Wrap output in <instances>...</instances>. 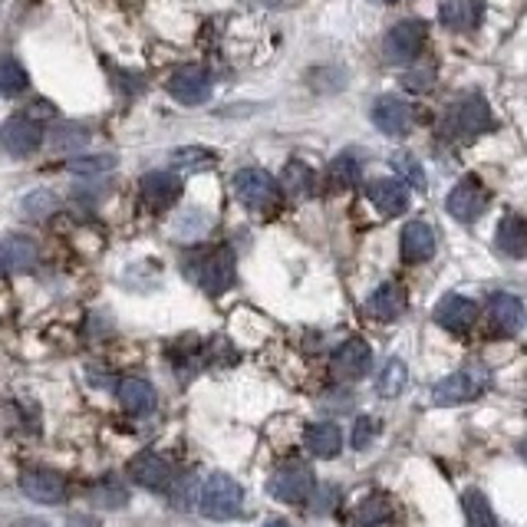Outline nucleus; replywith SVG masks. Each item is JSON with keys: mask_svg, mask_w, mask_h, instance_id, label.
I'll list each match as a JSON object with an SVG mask.
<instances>
[{"mask_svg": "<svg viewBox=\"0 0 527 527\" xmlns=\"http://www.w3.org/2000/svg\"><path fill=\"white\" fill-rule=\"evenodd\" d=\"M188 280L205 290V294L218 297L234 284V251L231 248H198L185 257Z\"/></svg>", "mask_w": 527, "mask_h": 527, "instance_id": "1", "label": "nucleus"}, {"mask_svg": "<svg viewBox=\"0 0 527 527\" xmlns=\"http://www.w3.org/2000/svg\"><path fill=\"white\" fill-rule=\"evenodd\" d=\"M491 126H495L491 109L481 103L478 96L458 99V103L448 106L442 116V136L448 142H472L481 136V132H488Z\"/></svg>", "mask_w": 527, "mask_h": 527, "instance_id": "2", "label": "nucleus"}, {"mask_svg": "<svg viewBox=\"0 0 527 527\" xmlns=\"http://www.w3.org/2000/svg\"><path fill=\"white\" fill-rule=\"evenodd\" d=\"M244 508V488L231 475H211L198 495V511L208 521H231Z\"/></svg>", "mask_w": 527, "mask_h": 527, "instance_id": "3", "label": "nucleus"}, {"mask_svg": "<svg viewBox=\"0 0 527 527\" xmlns=\"http://www.w3.org/2000/svg\"><path fill=\"white\" fill-rule=\"evenodd\" d=\"M234 195H238L244 208L271 211L280 201V185L264 172V168H241V172L234 175Z\"/></svg>", "mask_w": 527, "mask_h": 527, "instance_id": "4", "label": "nucleus"}, {"mask_svg": "<svg viewBox=\"0 0 527 527\" xmlns=\"http://www.w3.org/2000/svg\"><path fill=\"white\" fill-rule=\"evenodd\" d=\"M313 488H317V478H313V468L304 462L280 465L271 475V481H267V491L284 504H300V501L313 498Z\"/></svg>", "mask_w": 527, "mask_h": 527, "instance_id": "5", "label": "nucleus"}, {"mask_svg": "<svg viewBox=\"0 0 527 527\" xmlns=\"http://www.w3.org/2000/svg\"><path fill=\"white\" fill-rule=\"evenodd\" d=\"M168 93L182 106H201L211 96V73L198 63H185L168 76Z\"/></svg>", "mask_w": 527, "mask_h": 527, "instance_id": "6", "label": "nucleus"}, {"mask_svg": "<svg viewBox=\"0 0 527 527\" xmlns=\"http://www.w3.org/2000/svg\"><path fill=\"white\" fill-rule=\"evenodd\" d=\"M485 208H488V188L481 185L475 175L462 178V182L452 188V195H448V215L462 224L478 221L485 215Z\"/></svg>", "mask_w": 527, "mask_h": 527, "instance_id": "7", "label": "nucleus"}, {"mask_svg": "<svg viewBox=\"0 0 527 527\" xmlns=\"http://www.w3.org/2000/svg\"><path fill=\"white\" fill-rule=\"evenodd\" d=\"M422 43H425L422 20H402V24H396L386 33L383 53L389 63H412L422 53Z\"/></svg>", "mask_w": 527, "mask_h": 527, "instance_id": "8", "label": "nucleus"}, {"mask_svg": "<svg viewBox=\"0 0 527 527\" xmlns=\"http://www.w3.org/2000/svg\"><path fill=\"white\" fill-rule=\"evenodd\" d=\"M481 389H485V376L472 373V369H458V373L445 376V379L435 383L432 399L439 402V406H462V402L478 399Z\"/></svg>", "mask_w": 527, "mask_h": 527, "instance_id": "9", "label": "nucleus"}, {"mask_svg": "<svg viewBox=\"0 0 527 527\" xmlns=\"http://www.w3.org/2000/svg\"><path fill=\"white\" fill-rule=\"evenodd\" d=\"M330 369L340 383L363 379L369 369H373V350H369V343H363V340H346L343 346H336Z\"/></svg>", "mask_w": 527, "mask_h": 527, "instance_id": "10", "label": "nucleus"}, {"mask_svg": "<svg viewBox=\"0 0 527 527\" xmlns=\"http://www.w3.org/2000/svg\"><path fill=\"white\" fill-rule=\"evenodd\" d=\"M0 145H4L10 155H17V159H27V155H33L43 145L40 122H33L27 116L7 119L4 126H0Z\"/></svg>", "mask_w": 527, "mask_h": 527, "instance_id": "11", "label": "nucleus"}, {"mask_svg": "<svg viewBox=\"0 0 527 527\" xmlns=\"http://www.w3.org/2000/svg\"><path fill=\"white\" fill-rule=\"evenodd\" d=\"M373 122L386 136H406L416 126V109L399 96H379L373 103Z\"/></svg>", "mask_w": 527, "mask_h": 527, "instance_id": "12", "label": "nucleus"}, {"mask_svg": "<svg viewBox=\"0 0 527 527\" xmlns=\"http://www.w3.org/2000/svg\"><path fill=\"white\" fill-rule=\"evenodd\" d=\"M20 491L37 504H60L66 501V478L50 468H27L20 475Z\"/></svg>", "mask_w": 527, "mask_h": 527, "instance_id": "13", "label": "nucleus"}, {"mask_svg": "<svg viewBox=\"0 0 527 527\" xmlns=\"http://www.w3.org/2000/svg\"><path fill=\"white\" fill-rule=\"evenodd\" d=\"M475 320H478V304L475 300L462 297V294H448V297L439 300V307H435V323L448 333L472 330Z\"/></svg>", "mask_w": 527, "mask_h": 527, "instance_id": "14", "label": "nucleus"}, {"mask_svg": "<svg viewBox=\"0 0 527 527\" xmlns=\"http://www.w3.org/2000/svg\"><path fill=\"white\" fill-rule=\"evenodd\" d=\"M139 195L149 208L162 211L168 205H175L178 195H182V178L175 172H149V175H142Z\"/></svg>", "mask_w": 527, "mask_h": 527, "instance_id": "15", "label": "nucleus"}, {"mask_svg": "<svg viewBox=\"0 0 527 527\" xmlns=\"http://www.w3.org/2000/svg\"><path fill=\"white\" fill-rule=\"evenodd\" d=\"M129 475L149 491H168L172 488V468H168L165 458H159L155 452H139L136 458H132Z\"/></svg>", "mask_w": 527, "mask_h": 527, "instance_id": "16", "label": "nucleus"}, {"mask_svg": "<svg viewBox=\"0 0 527 527\" xmlns=\"http://www.w3.org/2000/svg\"><path fill=\"white\" fill-rule=\"evenodd\" d=\"M488 317L495 323L498 333H521L527 323V310L521 304V297L514 294H495L488 300Z\"/></svg>", "mask_w": 527, "mask_h": 527, "instance_id": "17", "label": "nucleus"}, {"mask_svg": "<svg viewBox=\"0 0 527 527\" xmlns=\"http://www.w3.org/2000/svg\"><path fill=\"white\" fill-rule=\"evenodd\" d=\"M37 264V244L24 234H7L0 241V271L7 274H27Z\"/></svg>", "mask_w": 527, "mask_h": 527, "instance_id": "18", "label": "nucleus"}, {"mask_svg": "<svg viewBox=\"0 0 527 527\" xmlns=\"http://www.w3.org/2000/svg\"><path fill=\"white\" fill-rule=\"evenodd\" d=\"M366 195L376 205L379 215H386V218H396V215H402V211L409 208L406 185L396 182V178H379V182H373L366 188Z\"/></svg>", "mask_w": 527, "mask_h": 527, "instance_id": "19", "label": "nucleus"}, {"mask_svg": "<svg viewBox=\"0 0 527 527\" xmlns=\"http://www.w3.org/2000/svg\"><path fill=\"white\" fill-rule=\"evenodd\" d=\"M119 406L129 412V416L145 419L152 416L155 406H159V396H155V389L145 383V379H126V383H119Z\"/></svg>", "mask_w": 527, "mask_h": 527, "instance_id": "20", "label": "nucleus"}, {"mask_svg": "<svg viewBox=\"0 0 527 527\" xmlns=\"http://www.w3.org/2000/svg\"><path fill=\"white\" fill-rule=\"evenodd\" d=\"M435 254V234L425 221H409L402 228V257L409 264H422Z\"/></svg>", "mask_w": 527, "mask_h": 527, "instance_id": "21", "label": "nucleus"}, {"mask_svg": "<svg viewBox=\"0 0 527 527\" xmlns=\"http://www.w3.org/2000/svg\"><path fill=\"white\" fill-rule=\"evenodd\" d=\"M481 14H485V7H481V0H448V4L442 7V27L448 30H475L481 24Z\"/></svg>", "mask_w": 527, "mask_h": 527, "instance_id": "22", "label": "nucleus"}, {"mask_svg": "<svg viewBox=\"0 0 527 527\" xmlns=\"http://www.w3.org/2000/svg\"><path fill=\"white\" fill-rule=\"evenodd\" d=\"M495 244L504 257H527V221L521 215H504L498 224Z\"/></svg>", "mask_w": 527, "mask_h": 527, "instance_id": "23", "label": "nucleus"}, {"mask_svg": "<svg viewBox=\"0 0 527 527\" xmlns=\"http://www.w3.org/2000/svg\"><path fill=\"white\" fill-rule=\"evenodd\" d=\"M366 310H369V317L389 323V320L402 317V310H406V294H402V287H396V284H383L369 294Z\"/></svg>", "mask_w": 527, "mask_h": 527, "instance_id": "24", "label": "nucleus"}, {"mask_svg": "<svg viewBox=\"0 0 527 527\" xmlns=\"http://www.w3.org/2000/svg\"><path fill=\"white\" fill-rule=\"evenodd\" d=\"M363 175V165H360V155L356 152H343L336 155L327 168V188L330 192H350V188L360 182Z\"/></svg>", "mask_w": 527, "mask_h": 527, "instance_id": "25", "label": "nucleus"}, {"mask_svg": "<svg viewBox=\"0 0 527 527\" xmlns=\"http://www.w3.org/2000/svg\"><path fill=\"white\" fill-rule=\"evenodd\" d=\"M307 448L317 458H336L343 448V432L333 422H317L307 429Z\"/></svg>", "mask_w": 527, "mask_h": 527, "instance_id": "26", "label": "nucleus"}, {"mask_svg": "<svg viewBox=\"0 0 527 527\" xmlns=\"http://www.w3.org/2000/svg\"><path fill=\"white\" fill-rule=\"evenodd\" d=\"M280 188H284L290 198H307V195H313V188H317V175H313V168L307 162L294 159V162L284 165Z\"/></svg>", "mask_w": 527, "mask_h": 527, "instance_id": "27", "label": "nucleus"}, {"mask_svg": "<svg viewBox=\"0 0 527 527\" xmlns=\"http://www.w3.org/2000/svg\"><path fill=\"white\" fill-rule=\"evenodd\" d=\"M462 514H465V527H498L495 508L485 498V491L468 488L462 495Z\"/></svg>", "mask_w": 527, "mask_h": 527, "instance_id": "28", "label": "nucleus"}, {"mask_svg": "<svg viewBox=\"0 0 527 527\" xmlns=\"http://www.w3.org/2000/svg\"><path fill=\"white\" fill-rule=\"evenodd\" d=\"M27 86H30V76L24 66H20V60H14V56H0V96L17 99L27 93Z\"/></svg>", "mask_w": 527, "mask_h": 527, "instance_id": "29", "label": "nucleus"}, {"mask_svg": "<svg viewBox=\"0 0 527 527\" xmlns=\"http://www.w3.org/2000/svg\"><path fill=\"white\" fill-rule=\"evenodd\" d=\"M89 145V129L80 126V122H63L50 132V149L53 152H76Z\"/></svg>", "mask_w": 527, "mask_h": 527, "instance_id": "30", "label": "nucleus"}, {"mask_svg": "<svg viewBox=\"0 0 527 527\" xmlns=\"http://www.w3.org/2000/svg\"><path fill=\"white\" fill-rule=\"evenodd\" d=\"M389 514H392V504L383 495H373L356 508V527H379L389 521Z\"/></svg>", "mask_w": 527, "mask_h": 527, "instance_id": "31", "label": "nucleus"}, {"mask_svg": "<svg viewBox=\"0 0 527 527\" xmlns=\"http://www.w3.org/2000/svg\"><path fill=\"white\" fill-rule=\"evenodd\" d=\"M406 379H409L406 363H402V360H392V363H386L383 376H379L376 392H379V396H386V399H396L399 392H402V386H406Z\"/></svg>", "mask_w": 527, "mask_h": 527, "instance_id": "32", "label": "nucleus"}, {"mask_svg": "<svg viewBox=\"0 0 527 527\" xmlns=\"http://www.w3.org/2000/svg\"><path fill=\"white\" fill-rule=\"evenodd\" d=\"M215 162H218V155L211 149H201V145H188V149H175L172 152V165L195 168V172H201V168H211Z\"/></svg>", "mask_w": 527, "mask_h": 527, "instance_id": "33", "label": "nucleus"}, {"mask_svg": "<svg viewBox=\"0 0 527 527\" xmlns=\"http://www.w3.org/2000/svg\"><path fill=\"white\" fill-rule=\"evenodd\" d=\"M112 165H116L112 155H80V159H73L66 168H70L73 175H103Z\"/></svg>", "mask_w": 527, "mask_h": 527, "instance_id": "34", "label": "nucleus"}, {"mask_svg": "<svg viewBox=\"0 0 527 527\" xmlns=\"http://www.w3.org/2000/svg\"><path fill=\"white\" fill-rule=\"evenodd\" d=\"M392 165H396V172L406 178V182L416 188V192H425V172H422V165L412 159V155H396V159H392Z\"/></svg>", "mask_w": 527, "mask_h": 527, "instance_id": "35", "label": "nucleus"}, {"mask_svg": "<svg viewBox=\"0 0 527 527\" xmlns=\"http://www.w3.org/2000/svg\"><path fill=\"white\" fill-rule=\"evenodd\" d=\"M89 498L96 504H103V508H122V504H126V491H122V485H116V481H103V485H96L89 491Z\"/></svg>", "mask_w": 527, "mask_h": 527, "instance_id": "36", "label": "nucleus"}, {"mask_svg": "<svg viewBox=\"0 0 527 527\" xmlns=\"http://www.w3.org/2000/svg\"><path fill=\"white\" fill-rule=\"evenodd\" d=\"M376 435H379V419L360 416V419H356V425H353V448H369Z\"/></svg>", "mask_w": 527, "mask_h": 527, "instance_id": "37", "label": "nucleus"}, {"mask_svg": "<svg viewBox=\"0 0 527 527\" xmlns=\"http://www.w3.org/2000/svg\"><path fill=\"white\" fill-rule=\"evenodd\" d=\"M56 208V198L50 192H33L24 198V211L33 218H43V215H50V211Z\"/></svg>", "mask_w": 527, "mask_h": 527, "instance_id": "38", "label": "nucleus"}, {"mask_svg": "<svg viewBox=\"0 0 527 527\" xmlns=\"http://www.w3.org/2000/svg\"><path fill=\"white\" fill-rule=\"evenodd\" d=\"M53 116H56V109H53V103H47V99H37V103H30V109H27V119H33V122H43Z\"/></svg>", "mask_w": 527, "mask_h": 527, "instance_id": "39", "label": "nucleus"}, {"mask_svg": "<svg viewBox=\"0 0 527 527\" xmlns=\"http://www.w3.org/2000/svg\"><path fill=\"white\" fill-rule=\"evenodd\" d=\"M264 527H290L287 521H271V524H264Z\"/></svg>", "mask_w": 527, "mask_h": 527, "instance_id": "40", "label": "nucleus"}, {"mask_svg": "<svg viewBox=\"0 0 527 527\" xmlns=\"http://www.w3.org/2000/svg\"><path fill=\"white\" fill-rule=\"evenodd\" d=\"M376 4H392V0H376Z\"/></svg>", "mask_w": 527, "mask_h": 527, "instance_id": "41", "label": "nucleus"}]
</instances>
